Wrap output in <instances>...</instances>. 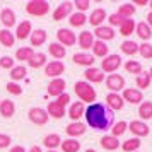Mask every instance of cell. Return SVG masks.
I'll return each instance as SVG.
<instances>
[{
    "instance_id": "obj_16",
    "label": "cell",
    "mask_w": 152,
    "mask_h": 152,
    "mask_svg": "<svg viewBox=\"0 0 152 152\" xmlns=\"http://www.w3.org/2000/svg\"><path fill=\"white\" fill-rule=\"evenodd\" d=\"M108 19V14H106V10L103 7L99 9H94L91 15L87 17V22H89L91 26H94V28H99V26H103V22Z\"/></svg>"
},
{
    "instance_id": "obj_2",
    "label": "cell",
    "mask_w": 152,
    "mask_h": 152,
    "mask_svg": "<svg viewBox=\"0 0 152 152\" xmlns=\"http://www.w3.org/2000/svg\"><path fill=\"white\" fill-rule=\"evenodd\" d=\"M74 91H75V94H77V97H79L80 103H86V104L96 103L97 92H96V89L92 87V84L86 82V80H77L75 86H74Z\"/></svg>"
},
{
    "instance_id": "obj_23",
    "label": "cell",
    "mask_w": 152,
    "mask_h": 152,
    "mask_svg": "<svg viewBox=\"0 0 152 152\" xmlns=\"http://www.w3.org/2000/svg\"><path fill=\"white\" fill-rule=\"evenodd\" d=\"M48 39V33L45 29H33V33L29 36V41H31V46H43Z\"/></svg>"
},
{
    "instance_id": "obj_36",
    "label": "cell",
    "mask_w": 152,
    "mask_h": 152,
    "mask_svg": "<svg viewBox=\"0 0 152 152\" xmlns=\"http://www.w3.org/2000/svg\"><path fill=\"white\" fill-rule=\"evenodd\" d=\"M69 22H70L72 28H82V26H86V22H87V15L84 14V12H72Z\"/></svg>"
},
{
    "instance_id": "obj_45",
    "label": "cell",
    "mask_w": 152,
    "mask_h": 152,
    "mask_svg": "<svg viewBox=\"0 0 152 152\" xmlns=\"http://www.w3.org/2000/svg\"><path fill=\"white\" fill-rule=\"evenodd\" d=\"M138 53H140L142 58L151 60L152 58V45L151 43H142V45H138Z\"/></svg>"
},
{
    "instance_id": "obj_50",
    "label": "cell",
    "mask_w": 152,
    "mask_h": 152,
    "mask_svg": "<svg viewBox=\"0 0 152 152\" xmlns=\"http://www.w3.org/2000/svg\"><path fill=\"white\" fill-rule=\"evenodd\" d=\"M12 144V137L7 133H0V149H7Z\"/></svg>"
},
{
    "instance_id": "obj_15",
    "label": "cell",
    "mask_w": 152,
    "mask_h": 152,
    "mask_svg": "<svg viewBox=\"0 0 152 152\" xmlns=\"http://www.w3.org/2000/svg\"><path fill=\"white\" fill-rule=\"evenodd\" d=\"M92 34L96 36L99 41H111V39H115V36H116V33H115V29L111 28V26H99V28H96L94 31H92Z\"/></svg>"
},
{
    "instance_id": "obj_37",
    "label": "cell",
    "mask_w": 152,
    "mask_h": 152,
    "mask_svg": "<svg viewBox=\"0 0 152 152\" xmlns=\"http://www.w3.org/2000/svg\"><path fill=\"white\" fill-rule=\"evenodd\" d=\"M135 26H137V22L133 21V19H125L123 24L120 26V34L123 36V38H128L130 34L135 33Z\"/></svg>"
},
{
    "instance_id": "obj_33",
    "label": "cell",
    "mask_w": 152,
    "mask_h": 152,
    "mask_svg": "<svg viewBox=\"0 0 152 152\" xmlns=\"http://www.w3.org/2000/svg\"><path fill=\"white\" fill-rule=\"evenodd\" d=\"M138 116L140 121H147L152 120V101H142L138 106Z\"/></svg>"
},
{
    "instance_id": "obj_21",
    "label": "cell",
    "mask_w": 152,
    "mask_h": 152,
    "mask_svg": "<svg viewBox=\"0 0 152 152\" xmlns=\"http://www.w3.org/2000/svg\"><path fill=\"white\" fill-rule=\"evenodd\" d=\"M123 97H121V94H116V92H110L108 96H106V106L110 108L111 111H120L121 108H123Z\"/></svg>"
},
{
    "instance_id": "obj_7",
    "label": "cell",
    "mask_w": 152,
    "mask_h": 152,
    "mask_svg": "<svg viewBox=\"0 0 152 152\" xmlns=\"http://www.w3.org/2000/svg\"><path fill=\"white\" fill-rule=\"evenodd\" d=\"M104 82H106V87L111 91V92H120V91L125 89V79L123 75H120V74H110V75L104 79Z\"/></svg>"
},
{
    "instance_id": "obj_29",
    "label": "cell",
    "mask_w": 152,
    "mask_h": 152,
    "mask_svg": "<svg viewBox=\"0 0 152 152\" xmlns=\"http://www.w3.org/2000/svg\"><path fill=\"white\" fill-rule=\"evenodd\" d=\"M15 43V36L10 29H0V45L4 48H12Z\"/></svg>"
},
{
    "instance_id": "obj_30",
    "label": "cell",
    "mask_w": 152,
    "mask_h": 152,
    "mask_svg": "<svg viewBox=\"0 0 152 152\" xmlns=\"http://www.w3.org/2000/svg\"><path fill=\"white\" fill-rule=\"evenodd\" d=\"M15 113V103L10 99H2L0 101V115L4 118H10L14 116Z\"/></svg>"
},
{
    "instance_id": "obj_52",
    "label": "cell",
    "mask_w": 152,
    "mask_h": 152,
    "mask_svg": "<svg viewBox=\"0 0 152 152\" xmlns=\"http://www.w3.org/2000/svg\"><path fill=\"white\" fill-rule=\"evenodd\" d=\"M9 152H28L22 145H14V147H10V151Z\"/></svg>"
},
{
    "instance_id": "obj_47",
    "label": "cell",
    "mask_w": 152,
    "mask_h": 152,
    "mask_svg": "<svg viewBox=\"0 0 152 152\" xmlns=\"http://www.w3.org/2000/svg\"><path fill=\"white\" fill-rule=\"evenodd\" d=\"M106 21L110 22V26L111 28H115V26H118V28H120V26H121V24H123V17H121V15H118L116 12H115V14H111V15H108V19H106Z\"/></svg>"
},
{
    "instance_id": "obj_12",
    "label": "cell",
    "mask_w": 152,
    "mask_h": 152,
    "mask_svg": "<svg viewBox=\"0 0 152 152\" xmlns=\"http://www.w3.org/2000/svg\"><path fill=\"white\" fill-rule=\"evenodd\" d=\"M65 87H67V82L63 80L62 77L51 79L50 84H48V96H53V97L62 96L63 92H65Z\"/></svg>"
},
{
    "instance_id": "obj_22",
    "label": "cell",
    "mask_w": 152,
    "mask_h": 152,
    "mask_svg": "<svg viewBox=\"0 0 152 152\" xmlns=\"http://www.w3.org/2000/svg\"><path fill=\"white\" fill-rule=\"evenodd\" d=\"M48 53L53 56V60L62 62V58H65V56H67V48H65V46H62L58 41H53V43H50Z\"/></svg>"
},
{
    "instance_id": "obj_4",
    "label": "cell",
    "mask_w": 152,
    "mask_h": 152,
    "mask_svg": "<svg viewBox=\"0 0 152 152\" xmlns=\"http://www.w3.org/2000/svg\"><path fill=\"white\" fill-rule=\"evenodd\" d=\"M121 67V56L116 55V53H111L104 58L103 62H101V70H103L104 74H115L118 69Z\"/></svg>"
},
{
    "instance_id": "obj_11",
    "label": "cell",
    "mask_w": 152,
    "mask_h": 152,
    "mask_svg": "<svg viewBox=\"0 0 152 152\" xmlns=\"http://www.w3.org/2000/svg\"><path fill=\"white\" fill-rule=\"evenodd\" d=\"M72 9H74V2H62L53 12V21H63L72 15Z\"/></svg>"
},
{
    "instance_id": "obj_42",
    "label": "cell",
    "mask_w": 152,
    "mask_h": 152,
    "mask_svg": "<svg viewBox=\"0 0 152 152\" xmlns=\"http://www.w3.org/2000/svg\"><path fill=\"white\" fill-rule=\"evenodd\" d=\"M125 70H126L128 74H133L135 77L140 75V74L144 72V69H142V63H138L137 60H128V62L125 63Z\"/></svg>"
},
{
    "instance_id": "obj_54",
    "label": "cell",
    "mask_w": 152,
    "mask_h": 152,
    "mask_svg": "<svg viewBox=\"0 0 152 152\" xmlns=\"http://www.w3.org/2000/svg\"><path fill=\"white\" fill-rule=\"evenodd\" d=\"M145 22H147V24L151 26V29H152V10L149 12V14H147V21H145Z\"/></svg>"
},
{
    "instance_id": "obj_8",
    "label": "cell",
    "mask_w": 152,
    "mask_h": 152,
    "mask_svg": "<svg viewBox=\"0 0 152 152\" xmlns=\"http://www.w3.org/2000/svg\"><path fill=\"white\" fill-rule=\"evenodd\" d=\"M65 72V65L63 62H58V60H51L45 65V75L50 77V79H58Z\"/></svg>"
},
{
    "instance_id": "obj_1",
    "label": "cell",
    "mask_w": 152,
    "mask_h": 152,
    "mask_svg": "<svg viewBox=\"0 0 152 152\" xmlns=\"http://www.w3.org/2000/svg\"><path fill=\"white\" fill-rule=\"evenodd\" d=\"M86 121L91 128L99 132L111 130V126L115 125V113L103 103H92L89 104L84 111Z\"/></svg>"
},
{
    "instance_id": "obj_44",
    "label": "cell",
    "mask_w": 152,
    "mask_h": 152,
    "mask_svg": "<svg viewBox=\"0 0 152 152\" xmlns=\"http://www.w3.org/2000/svg\"><path fill=\"white\" fill-rule=\"evenodd\" d=\"M128 130V123L126 121H115V125L111 126V133L110 135H113V137H121L125 132Z\"/></svg>"
},
{
    "instance_id": "obj_26",
    "label": "cell",
    "mask_w": 152,
    "mask_h": 152,
    "mask_svg": "<svg viewBox=\"0 0 152 152\" xmlns=\"http://www.w3.org/2000/svg\"><path fill=\"white\" fill-rule=\"evenodd\" d=\"M84 111H86V108H84V103H80V101H75V103L70 104L69 113H67V115L70 116V120L79 121V120L84 116Z\"/></svg>"
},
{
    "instance_id": "obj_57",
    "label": "cell",
    "mask_w": 152,
    "mask_h": 152,
    "mask_svg": "<svg viewBox=\"0 0 152 152\" xmlns=\"http://www.w3.org/2000/svg\"><path fill=\"white\" fill-rule=\"evenodd\" d=\"M149 75H151V79H152V67H151V70H149Z\"/></svg>"
},
{
    "instance_id": "obj_5",
    "label": "cell",
    "mask_w": 152,
    "mask_h": 152,
    "mask_svg": "<svg viewBox=\"0 0 152 152\" xmlns=\"http://www.w3.org/2000/svg\"><path fill=\"white\" fill-rule=\"evenodd\" d=\"M28 118H29V121L31 123H34L38 125V126H43V125H46L48 123V113H46V110H43V108H31V110L28 111Z\"/></svg>"
},
{
    "instance_id": "obj_19",
    "label": "cell",
    "mask_w": 152,
    "mask_h": 152,
    "mask_svg": "<svg viewBox=\"0 0 152 152\" xmlns=\"http://www.w3.org/2000/svg\"><path fill=\"white\" fill-rule=\"evenodd\" d=\"M31 33H33V24H31V21H21L19 24H17V28H15V38L17 39H28L29 36H31Z\"/></svg>"
},
{
    "instance_id": "obj_60",
    "label": "cell",
    "mask_w": 152,
    "mask_h": 152,
    "mask_svg": "<svg viewBox=\"0 0 152 152\" xmlns=\"http://www.w3.org/2000/svg\"><path fill=\"white\" fill-rule=\"evenodd\" d=\"M137 152H138V151H137Z\"/></svg>"
},
{
    "instance_id": "obj_20",
    "label": "cell",
    "mask_w": 152,
    "mask_h": 152,
    "mask_svg": "<svg viewBox=\"0 0 152 152\" xmlns=\"http://www.w3.org/2000/svg\"><path fill=\"white\" fill-rule=\"evenodd\" d=\"M46 113H48V116L55 118V120H62L67 115V110L63 108L62 104H58L56 101H50L48 106H46Z\"/></svg>"
},
{
    "instance_id": "obj_13",
    "label": "cell",
    "mask_w": 152,
    "mask_h": 152,
    "mask_svg": "<svg viewBox=\"0 0 152 152\" xmlns=\"http://www.w3.org/2000/svg\"><path fill=\"white\" fill-rule=\"evenodd\" d=\"M121 97H123V101H126V103H130V104H140L142 101H144V94H142V91L133 89V87H126V89H123Z\"/></svg>"
},
{
    "instance_id": "obj_3",
    "label": "cell",
    "mask_w": 152,
    "mask_h": 152,
    "mask_svg": "<svg viewBox=\"0 0 152 152\" xmlns=\"http://www.w3.org/2000/svg\"><path fill=\"white\" fill-rule=\"evenodd\" d=\"M26 12L34 17H43L50 12V4L46 0H29L26 4Z\"/></svg>"
},
{
    "instance_id": "obj_40",
    "label": "cell",
    "mask_w": 152,
    "mask_h": 152,
    "mask_svg": "<svg viewBox=\"0 0 152 152\" xmlns=\"http://www.w3.org/2000/svg\"><path fill=\"white\" fill-rule=\"evenodd\" d=\"M140 145H142L140 138L133 137V138H128V140H125L123 144H121V149H123V152H137L138 149H140Z\"/></svg>"
},
{
    "instance_id": "obj_34",
    "label": "cell",
    "mask_w": 152,
    "mask_h": 152,
    "mask_svg": "<svg viewBox=\"0 0 152 152\" xmlns=\"http://www.w3.org/2000/svg\"><path fill=\"white\" fill-rule=\"evenodd\" d=\"M135 10H137V7L132 4V2H125V4H121L120 7H118V15H121L123 19H132L133 17V14H135Z\"/></svg>"
},
{
    "instance_id": "obj_27",
    "label": "cell",
    "mask_w": 152,
    "mask_h": 152,
    "mask_svg": "<svg viewBox=\"0 0 152 152\" xmlns=\"http://www.w3.org/2000/svg\"><path fill=\"white\" fill-rule=\"evenodd\" d=\"M99 144H101V147H103L104 151H116V149L121 147V142L116 137H113V135H104V137H101V142Z\"/></svg>"
},
{
    "instance_id": "obj_17",
    "label": "cell",
    "mask_w": 152,
    "mask_h": 152,
    "mask_svg": "<svg viewBox=\"0 0 152 152\" xmlns=\"http://www.w3.org/2000/svg\"><path fill=\"white\" fill-rule=\"evenodd\" d=\"M94 41H96V39H94V34H92L91 31H86V29H84L82 33H79V36H77V45H79L84 51H87V50L92 48Z\"/></svg>"
},
{
    "instance_id": "obj_41",
    "label": "cell",
    "mask_w": 152,
    "mask_h": 152,
    "mask_svg": "<svg viewBox=\"0 0 152 152\" xmlns=\"http://www.w3.org/2000/svg\"><path fill=\"white\" fill-rule=\"evenodd\" d=\"M33 55H34L33 46H21V48L15 51V58H17V60H21V62H28Z\"/></svg>"
},
{
    "instance_id": "obj_43",
    "label": "cell",
    "mask_w": 152,
    "mask_h": 152,
    "mask_svg": "<svg viewBox=\"0 0 152 152\" xmlns=\"http://www.w3.org/2000/svg\"><path fill=\"white\" fill-rule=\"evenodd\" d=\"M151 75H149V72H142L140 75L135 77V84H137V87L138 91H142V89H147L149 86H151Z\"/></svg>"
},
{
    "instance_id": "obj_53",
    "label": "cell",
    "mask_w": 152,
    "mask_h": 152,
    "mask_svg": "<svg viewBox=\"0 0 152 152\" xmlns=\"http://www.w3.org/2000/svg\"><path fill=\"white\" fill-rule=\"evenodd\" d=\"M132 4H133V5H135V7H145V5H149V2H147V0H135V2H132Z\"/></svg>"
},
{
    "instance_id": "obj_48",
    "label": "cell",
    "mask_w": 152,
    "mask_h": 152,
    "mask_svg": "<svg viewBox=\"0 0 152 152\" xmlns=\"http://www.w3.org/2000/svg\"><path fill=\"white\" fill-rule=\"evenodd\" d=\"M74 7L77 9V12H84L86 14V10L91 7V2L89 0H75L74 2Z\"/></svg>"
},
{
    "instance_id": "obj_39",
    "label": "cell",
    "mask_w": 152,
    "mask_h": 152,
    "mask_svg": "<svg viewBox=\"0 0 152 152\" xmlns=\"http://www.w3.org/2000/svg\"><path fill=\"white\" fill-rule=\"evenodd\" d=\"M26 74H28V69L24 67V65H17V67H14V69L10 70V80L12 82H19V80H22V79H26Z\"/></svg>"
},
{
    "instance_id": "obj_32",
    "label": "cell",
    "mask_w": 152,
    "mask_h": 152,
    "mask_svg": "<svg viewBox=\"0 0 152 152\" xmlns=\"http://www.w3.org/2000/svg\"><path fill=\"white\" fill-rule=\"evenodd\" d=\"M60 144H62V138H60L58 133H50L43 138V145L48 151H56V147H60Z\"/></svg>"
},
{
    "instance_id": "obj_10",
    "label": "cell",
    "mask_w": 152,
    "mask_h": 152,
    "mask_svg": "<svg viewBox=\"0 0 152 152\" xmlns=\"http://www.w3.org/2000/svg\"><path fill=\"white\" fill-rule=\"evenodd\" d=\"M84 77H86V82H89V84H101V82H104V79H106L104 72L101 69H97V67H89V69H86Z\"/></svg>"
},
{
    "instance_id": "obj_55",
    "label": "cell",
    "mask_w": 152,
    "mask_h": 152,
    "mask_svg": "<svg viewBox=\"0 0 152 152\" xmlns=\"http://www.w3.org/2000/svg\"><path fill=\"white\" fill-rule=\"evenodd\" d=\"M29 152H43V151H41V147H39V145H33V147L29 149Z\"/></svg>"
},
{
    "instance_id": "obj_59",
    "label": "cell",
    "mask_w": 152,
    "mask_h": 152,
    "mask_svg": "<svg viewBox=\"0 0 152 152\" xmlns=\"http://www.w3.org/2000/svg\"><path fill=\"white\" fill-rule=\"evenodd\" d=\"M46 152H58V151H46Z\"/></svg>"
},
{
    "instance_id": "obj_31",
    "label": "cell",
    "mask_w": 152,
    "mask_h": 152,
    "mask_svg": "<svg viewBox=\"0 0 152 152\" xmlns=\"http://www.w3.org/2000/svg\"><path fill=\"white\" fill-rule=\"evenodd\" d=\"M46 55L43 53V51H34V55L31 56L28 60V65L31 69H41L43 65H46Z\"/></svg>"
},
{
    "instance_id": "obj_38",
    "label": "cell",
    "mask_w": 152,
    "mask_h": 152,
    "mask_svg": "<svg viewBox=\"0 0 152 152\" xmlns=\"http://www.w3.org/2000/svg\"><path fill=\"white\" fill-rule=\"evenodd\" d=\"M120 50H121V53L132 56V55H135V53H138V45L135 41H132V39H125L120 45Z\"/></svg>"
},
{
    "instance_id": "obj_51",
    "label": "cell",
    "mask_w": 152,
    "mask_h": 152,
    "mask_svg": "<svg viewBox=\"0 0 152 152\" xmlns=\"http://www.w3.org/2000/svg\"><path fill=\"white\" fill-rule=\"evenodd\" d=\"M55 101H56L58 104H62L63 108H65L67 104H70V94H67V92H63L62 96H58V97L55 99Z\"/></svg>"
},
{
    "instance_id": "obj_58",
    "label": "cell",
    "mask_w": 152,
    "mask_h": 152,
    "mask_svg": "<svg viewBox=\"0 0 152 152\" xmlns=\"http://www.w3.org/2000/svg\"><path fill=\"white\" fill-rule=\"evenodd\" d=\"M149 5H151V9H152V0H149Z\"/></svg>"
},
{
    "instance_id": "obj_24",
    "label": "cell",
    "mask_w": 152,
    "mask_h": 152,
    "mask_svg": "<svg viewBox=\"0 0 152 152\" xmlns=\"http://www.w3.org/2000/svg\"><path fill=\"white\" fill-rule=\"evenodd\" d=\"M135 34L142 39L144 43H149V39L152 38V29H151V26L147 24V22H138L137 26H135Z\"/></svg>"
},
{
    "instance_id": "obj_56",
    "label": "cell",
    "mask_w": 152,
    "mask_h": 152,
    "mask_svg": "<svg viewBox=\"0 0 152 152\" xmlns=\"http://www.w3.org/2000/svg\"><path fill=\"white\" fill-rule=\"evenodd\" d=\"M84 152H97V151H94V149H87V151H84Z\"/></svg>"
},
{
    "instance_id": "obj_14",
    "label": "cell",
    "mask_w": 152,
    "mask_h": 152,
    "mask_svg": "<svg viewBox=\"0 0 152 152\" xmlns=\"http://www.w3.org/2000/svg\"><path fill=\"white\" fill-rule=\"evenodd\" d=\"M65 132H67L69 138H77L87 132V125L82 123V121H72L65 126Z\"/></svg>"
},
{
    "instance_id": "obj_9",
    "label": "cell",
    "mask_w": 152,
    "mask_h": 152,
    "mask_svg": "<svg viewBox=\"0 0 152 152\" xmlns=\"http://www.w3.org/2000/svg\"><path fill=\"white\" fill-rule=\"evenodd\" d=\"M128 130L133 133V137L137 138H142V137H147L151 133V128L147 126L145 121H140V120H133L128 123Z\"/></svg>"
},
{
    "instance_id": "obj_28",
    "label": "cell",
    "mask_w": 152,
    "mask_h": 152,
    "mask_svg": "<svg viewBox=\"0 0 152 152\" xmlns=\"http://www.w3.org/2000/svg\"><path fill=\"white\" fill-rule=\"evenodd\" d=\"M0 21L5 26V29H10L12 26H15V12L12 9L5 7L2 10V14H0Z\"/></svg>"
},
{
    "instance_id": "obj_49",
    "label": "cell",
    "mask_w": 152,
    "mask_h": 152,
    "mask_svg": "<svg viewBox=\"0 0 152 152\" xmlns=\"http://www.w3.org/2000/svg\"><path fill=\"white\" fill-rule=\"evenodd\" d=\"M5 87H7V91L10 92V94H14V96H21L22 94V87L17 82H12V80H10Z\"/></svg>"
},
{
    "instance_id": "obj_46",
    "label": "cell",
    "mask_w": 152,
    "mask_h": 152,
    "mask_svg": "<svg viewBox=\"0 0 152 152\" xmlns=\"http://www.w3.org/2000/svg\"><path fill=\"white\" fill-rule=\"evenodd\" d=\"M15 67V60L12 58V56H9V55H5V56H2L0 58V69H5V70H10Z\"/></svg>"
},
{
    "instance_id": "obj_35",
    "label": "cell",
    "mask_w": 152,
    "mask_h": 152,
    "mask_svg": "<svg viewBox=\"0 0 152 152\" xmlns=\"http://www.w3.org/2000/svg\"><path fill=\"white\" fill-rule=\"evenodd\" d=\"M60 147H62V152H79L80 142L77 138H65V140H62Z\"/></svg>"
},
{
    "instance_id": "obj_6",
    "label": "cell",
    "mask_w": 152,
    "mask_h": 152,
    "mask_svg": "<svg viewBox=\"0 0 152 152\" xmlns=\"http://www.w3.org/2000/svg\"><path fill=\"white\" fill-rule=\"evenodd\" d=\"M56 39L62 46H74L77 43V36L70 28H60L56 31Z\"/></svg>"
},
{
    "instance_id": "obj_25",
    "label": "cell",
    "mask_w": 152,
    "mask_h": 152,
    "mask_svg": "<svg viewBox=\"0 0 152 152\" xmlns=\"http://www.w3.org/2000/svg\"><path fill=\"white\" fill-rule=\"evenodd\" d=\"M92 56L94 58H106V56L110 55V46L106 45L104 41H99V39H96L94 41V45H92Z\"/></svg>"
},
{
    "instance_id": "obj_18",
    "label": "cell",
    "mask_w": 152,
    "mask_h": 152,
    "mask_svg": "<svg viewBox=\"0 0 152 152\" xmlns=\"http://www.w3.org/2000/svg\"><path fill=\"white\" fill-rule=\"evenodd\" d=\"M72 60L75 65L79 67H86V69H89L94 65V56L92 53H86V51H80V53H75V55L72 56Z\"/></svg>"
}]
</instances>
